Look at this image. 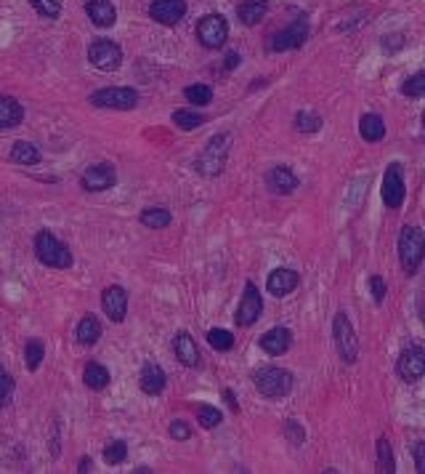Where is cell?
Here are the masks:
<instances>
[{
    "instance_id": "6da1fadb",
    "label": "cell",
    "mask_w": 425,
    "mask_h": 474,
    "mask_svg": "<svg viewBox=\"0 0 425 474\" xmlns=\"http://www.w3.org/2000/svg\"><path fill=\"white\" fill-rule=\"evenodd\" d=\"M35 254L37 259L43 261L45 266H51V269H66V266H72V254H69V248H66L62 240H56L51 232H37V237H35Z\"/></svg>"
},
{
    "instance_id": "7a4b0ae2",
    "label": "cell",
    "mask_w": 425,
    "mask_h": 474,
    "mask_svg": "<svg viewBox=\"0 0 425 474\" xmlns=\"http://www.w3.org/2000/svg\"><path fill=\"white\" fill-rule=\"evenodd\" d=\"M399 256H402L404 272L412 275L425 256V235L423 232L414 230V227H404L402 237H399Z\"/></svg>"
},
{
    "instance_id": "3957f363",
    "label": "cell",
    "mask_w": 425,
    "mask_h": 474,
    "mask_svg": "<svg viewBox=\"0 0 425 474\" xmlns=\"http://www.w3.org/2000/svg\"><path fill=\"white\" fill-rule=\"evenodd\" d=\"M229 157V136H216L210 139V144L205 147V152L197 157V171L202 176H219Z\"/></svg>"
},
{
    "instance_id": "277c9868",
    "label": "cell",
    "mask_w": 425,
    "mask_h": 474,
    "mask_svg": "<svg viewBox=\"0 0 425 474\" xmlns=\"http://www.w3.org/2000/svg\"><path fill=\"white\" fill-rule=\"evenodd\" d=\"M255 386L263 397H284L293 389V376L282 368H263L255 373Z\"/></svg>"
},
{
    "instance_id": "5b68a950",
    "label": "cell",
    "mask_w": 425,
    "mask_h": 474,
    "mask_svg": "<svg viewBox=\"0 0 425 474\" xmlns=\"http://www.w3.org/2000/svg\"><path fill=\"white\" fill-rule=\"evenodd\" d=\"M197 38L205 48H221L229 38V24L221 13H207L197 22Z\"/></svg>"
},
{
    "instance_id": "8992f818",
    "label": "cell",
    "mask_w": 425,
    "mask_h": 474,
    "mask_svg": "<svg viewBox=\"0 0 425 474\" xmlns=\"http://www.w3.org/2000/svg\"><path fill=\"white\" fill-rule=\"evenodd\" d=\"M88 62L101 69V72H115L117 67L122 64V51L117 43H112V40H93L91 48H88Z\"/></svg>"
},
{
    "instance_id": "52a82bcc",
    "label": "cell",
    "mask_w": 425,
    "mask_h": 474,
    "mask_svg": "<svg viewBox=\"0 0 425 474\" xmlns=\"http://www.w3.org/2000/svg\"><path fill=\"white\" fill-rule=\"evenodd\" d=\"M91 104L107 110H133L139 104V94L133 89H104L91 96Z\"/></svg>"
},
{
    "instance_id": "ba28073f",
    "label": "cell",
    "mask_w": 425,
    "mask_h": 474,
    "mask_svg": "<svg viewBox=\"0 0 425 474\" xmlns=\"http://www.w3.org/2000/svg\"><path fill=\"white\" fill-rule=\"evenodd\" d=\"M115 181H117V174H115V168L110 163H93V166H88L83 171V179H80V184H83L86 192H104Z\"/></svg>"
},
{
    "instance_id": "9c48e42d",
    "label": "cell",
    "mask_w": 425,
    "mask_h": 474,
    "mask_svg": "<svg viewBox=\"0 0 425 474\" xmlns=\"http://www.w3.org/2000/svg\"><path fill=\"white\" fill-rule=\"evenodd\" d=\"M335 342H338V352L346 363H356V354H359V342L351 331V322L346 315H338L335 317Z\"/></svg>"
},
{
    "instance_id": "30bf717a",
    "label": "cell",
    "mask_w": 425,
    "mask_h": 474,
    "mask_svg": "<svg viewBox=\"0 0 425 474\" xmlns=\"http://www.w3.org/2000/svg\"><path fill=\"white\" fill-rule=\"evenodd\" d=\"M396 368H399V376L407 378V381H417L420 376H425V346L404 349Z\"/></svg>"
},
{
    "instance_id": "8fae6325",
    "label": "cell",
    "mask_w": 425,
    "mask_h": 474,
    "mask_svg": "<svg viewBox=\"0 0 425 474\" xmlns=\"http://www.w3.org/2000/svg\"><path fill=\"white\" fill-rule=\"evenodd\" d=\"M186 13V0H152L149 16L160 24H178Z\"/></svg>"
},
{
    "instance_id": "7c38bea8",
    "label": "cell",
    "mask_w": 425,
    "mask_h": 474,
    "mask_svg": "<svg viewBox=\"0 0 425 474\" xmlns=\"http://www.w3.org/2000/svg\"><path fill=\"white\" fill-rule=\"evenodd\" d=\"M261 309H263V301H261V293H258V288L248 283L245 286V296L240 301V309H237V325H252V322L261 317Z\"/></svg>"
},
{
    "instance_id": "4fadbf2b",
    "label": "cell",
    "mask_w": 425,
    "mask_h": 474,
    "mask_svg": "<svg viewBox=\"0 0 425 474\" xmlns=\"http://www.w3.org/2000/svg\"><path fill=\"white\" fill-rule=\"evenodd\" d=\"M308 38V24L301 19V22H293L287 30L276 33L272 38V51H290V48H301Z\"/></svg>"
},
{
    "instance_id": "5bb4252c",
    "label": "cell",
    "mask_w": 425,
    "mask_h": 474,
    "mask_svg": "<svg viewBox=\"0 0 425 474\" xmlns=\"http://www.w3.org/2000/svg\"><path fill=\"white\" fill-rule=\"evenodd\" d=\"M101 304H104V312H107V317L112 322L125 320V315H128V293H125V288L110 286L104 290V296H101Z\"/></svg>"
},
{
    "instance_id": "9a60e30c",
    "label": "cell",
    "mask_w": 425,
    "mask_h": 474,
    "mask_svg": "<svg viewBox=\"0 0 425 474\" xmlns=\"http://www.w3.org/2000/svg\"><path fill=\"white\" fill-rule=\"evenodd\" d=\"M399 171H402V168L393 163V166H388L385 179H383V203H385L388 208H399L404 203V181Z\"/></svg>"
},
{
    "instance_id": "2e32d148",
    "label": "cell",
    "mask_w": 425,
    "mask_h": 474,
    "mask_svg": "<svg viewBox=\"0 0 425 474\" xmlns=\"http://www.w3.org/2000/svg\"><path fill=\"white\" fill-rule=\"evenodd\" d=\"M139 386H141L144 395L157 397L165 389V371L157 363H146L141 368V376H139Z\"/></svg>"
},
{
    "instance_id": "e0dca14e",
    "label": "cell",
    "mask_w": 425,
    "mask_h": 474,
    "mask_svg": "<svg viewBox=\"0 0 425 474\" xmlns=\"http://www.w3.org/2000/svg\"><path fill=\"white\" fill-rule=\"evenodd\" d=\"M22 120H24V107L22 104L13 99V96L0 94V131L16 128Z\"/></svg>"
},
{
    "instance_id": "ac0fdd59",
    "label": "cell",
    "mask_w": 425,
    "mask_h": 474,
    "mask_svg": "<svg viewBox=\"0 0 425 474\" xmlns=\"http://www.w3.org/2000/svg\"><path fill=\"white\" fill-rule=\"evenodd\" d=\"M290 342H293V336H290L287 328H272V331H266L261 336V349L266 354L276 357V354H284L290 349Z\"/></svg>"
},
{
    "instance_id": "d6986e66",
    "label": "cell",
    "mask_w": 425,
    "mask_h": 474,
    "mask_svg": "<svg viewBox=\"0 0 425 474\" xmlns=\"http://www.w3.org/2000/svg\"><path fill=\"white\" fill-rule=\"evenodd\" d=\"M266 286H269L272 296H287V293H293L295 288H298V275H295L293 269H274Z\"/></svg>"
},
{
    "instance_id": "ffe728a7",
    "label": "cell",
    "mask_w": 425,
    "mask_h": 474,
    "mask_svg": "<svg viewBox=\"0 0 425 474\" xmlns=\"http://www.w3.org/2000/svg\"><path fill=\"white\" fill-rule=\"evenodd\" d=\"M86 13H88V19L96 24V27H112L115 19H117L115 6H112L110 0H88Z\"/></svg>"
},
{
    "instance_id": "44dd1931",
    "label": "cell",
    "mask_w": 425,
    "mask_h": 474,
    "mask_svg": "<svg viewBox=\"0 0 425 474\" xmlns=\"http://www.w3.org/2000/svg\"><path fill=\"white\" fill-rule=\"evenodd\" d=\"M266 181H269V187H272L274 192H279V195H287V192H293V189L298 187V176H295L290 168H284V166L269 171Z\"/></svg>"
},
{
    "instance_id": "7402d4cb",
    "label": "cell",
    "mask_w": 425,
    "mask_h": 474,
    "mask_svg": "<svg viewBox=\"0 0 425 474\" xmlns=\"http://www.w3.org/2000/svg\"><path fill=\"white\" fill-rule=\"evenodd\" d=\"M175 357H178V363L186 365V368H194V365L199 363V352H197V346L189 333L181 331L175 336Z\"/></svg>"
},
{
    "instance_id": "603a6c76",
    "label": "cell",
    "mask_w": 425,
    "mask_h": 474,
    "mask_svg": "<svg viewBox=\"0 0 425 474\" xmlns=\"http://www.w3.org/2000/svg\"><path fill=\"white\" fill-rule=\"evenodd\" d=\"M266 3L263 0H245L240 9H237V16H240L242 24H248V27H252V24H258L266 16Z\"/></svg>"
},
{
    "instance_id": "cb8c5ba5",
    "label": "cell",
    "mask_w": 425,
    "mask_h": 474,
    "mask_svg": "<svg viewBox=\"0 0 425 474\" xmlns=\"http://www.w3.org/2000/svg\"><path fill=\"white\" fill-rule=\"evenodd\" d=\"M101 339V322L93 317V315H86L83 320L77 322V342L91 346V344H96Z\"/></svg>"
},
{
    "instance_id": "d4e9b609",
    "label": "cell",
    "mask_w": 425,
    "mask_h": 474,
    "mask_svg": "<svg viewBox=\"0 0 425 474\" xmlns=\"http://www.w3.org/2000/svg\"><path fill=\"white\" fill-rule=\"evenodd\" d=\"M83 381H86L88 389H104L110 384V371L104 368L101 363H88L86 371H83Z\"/></svg>"
},
{
    "instance_id": "484cf974",
    "label": "cell",
    "mask_w": 425,
    "mask_h": 474,
    "mask_svg": "<svg viewBox=\"0 0 425 474\" xmlns=\"http://www.w3.org/2000/svg\"><path fill=\"white\" fill-rule=\"evenodd\" d=\"M11 160L19 166H35V163H40V149L30 142H16L11 147Z\"/></svg>"
},
{
    "instance_id": "4316f807",
    "label": "cell",
    "mask_w": 425,
    "mask_h": 474,
    "mask_svg": "<svg viewBox=\"0 0 425 474\" xmlns=\"http://www.w3.org/2000/svg\"><path fill=\"white\" fill-rule=\"evenodd\" d=\"M359 131H361V139H367V142H380L383 136H385V125L378 115H364L359 123Z\"/></svg>"
},
{
    "instance_id": "83f0119b",
    "label": "cell",
    "mask_w": 425,
    "mask_h": 474,
    "mask_svg": "<svg viewBox=\"0 0 425 474\" xmlns=\"http://www.w3.org/2000/svg\"><path fill=\"white\" fill-rule=\"evenodd\" d=\"M141 224L144 227H149V230H163L170 224V210L165 208H146L141 213Z\"/></svg>"
},
{
    "instance_id": "f1b7e54d",
    "label": "cell",
    "mask_w": 425,
    "mask_h": 474,
    "mask_svg": "<svg viewBox=\"0 0 425 474\" xmlns=\"http://www.w3.org/2000/svg\"><path fill=\"white\" fill-rule=\"evenodd\" d=\"M45 346L40 339H30L27 342V349H24V363H27V371H37L40 363H43Z\"/></svg>"
},
{
    "instance_id": "f546056e",
    "label": "cell",
    "mask_w": 425,
    "mask_h": 474,
    "mask_svg": "<svg viewBox=\"0 0 425 474\" xmlns=\"http://www.w3.org/2000/svg\"><path fill=\"white\" fill-rule=\"evenodd\" d=\"M184 96L192 101V104H197V107H205V104L213 101V89L205 86V83H194V86H189V89L184 91Z\"/></svg>"
},
{
    "instance_id": "4dcf8cb0",
    "label": "cell",
    "mask_w": 425,
    "mask_h": 474,
    "mask_svg": "<svg viewBox=\"0 0 425 474\" xmlns=\"http://www.w3.org/2000/svg\"><path fill=\"white\" fill-rule=\"evenodd\" d=\"M207 342H210V346L216 352H229L231 346H234V336L229 331H223V328H213V331L207 333Z\"/></svg>"
},
{
    "instance_id": "1f68e13d",
    "label": "cell",
    "mask_w": 425,
    "mask_h": 474,
    "mask_svg": "<svg viewBox=\"0 0 425 474\" xmlns=\"http://www.w3.org/2000/svg\"><path fill=\"white\" fill-rule=\"evenodd\" d=\"M125 456H128V445L122 440H115L110 442L107 448H104V461L110 463V466H117V463L125 461Z\"/></svg>"
},
{
    "instance_id": "d6a6232c",
    "label": "cell",
    "mask_w": 425,
    "mask_h": 474,
    "mask_svg": "<svg viewBox=\"0 0 425 474\" xmlns=\"http://www.w3.org/2000/svg\"><path fill=\"white\" fill-rule=\"evenodd\" d=\"M295 125H298V131H303V133H314L322 128V118L319 115H314V112H298V118H295Z\"/></svg>"
},
{
    "instance_id": "836d02e7",
    "label": "cell",
    "mask_w": 425,
    "mask_h": 474,
    "mask_svg": "<svg viewBox=\"0 0 425 474\" xmlns=\"http://www.w3.org/2000/svg\"><path fill=\"white\" fill-rule=\"evenodd\" d=\"M173 123L178 128H184V131H194L202 125V115H197V112H189V110H178L173 115Z\"/></svg>"
},
{
    "instance_id": "e575fe53",
    "label": "cell",
    "mask_w": 425,
    "mask_h": 474,
    "mask_svg": "<svg viewBox=\"0 0 425 474\" xmlns=\"http://www.w3.org/2000/svg\"><path fill=\"white\" fill-rule=\"evenodd\" d=\"M402 94L404 96H423L425 94V69L423 72H417V75H412L409 80H404V86H402Z\"/></svg>"
},
{
    "instance_id": "d590c367",
    "label": "cell",
    "mask_w": 425,
    "mask_h": 474,
    "mask_svg": "<svg viewBox=\"0 0 425 474\" xmlns=\"http://www.w3.org/2000/svg\"><path fill=\"white\" fill-rule=\"evenodd\" d=\"M197 421H199L205 429H216L221 424V410L210 408V405H202V408H197Z\"/></svg>"
},
{
    "instance_id": "8d00e7d4",
    "label": "cell",
    "mask_w": 425,
    "mask_h": 474,
    "mask_svg": "<svg viewBox=\"0 0 425 474\" xmlns=\"http://www.w3.org/2000/svg\"><path fill=\"white\" fill-rule=\"evenodd\" d=\"M378 466H380V472L391 474L393 472V456H391V445L385 440L378 442Z\"/></svg>"
},
{
    "instance_id": "74e56055",
    "label": "cell",
    "mask_w": 425,
    "mask_h": 474,
    "mask_svg": "<svg viewBox=\"0 0 425 474\" xmlns=\"http://www.w3.org/2000/svg\"><path fill=\"white\" fill-rule=\"evenodd\" d=\"M33 6H35V11L43 13V16H48V19L59 16V11H62L59 0H33Z\"/></svg>"
},
{
    "instance_id": "f35d334b",
    "label": "cell",
    "mask_w": 425,
    "mask_h": 474,
    "mask_svg": "<svg viewBox=\"0 0 425 474\" xmlns=\"http://www.w3.org/2000/svg\"><path fill=\"white\" fill-rule=\"evenodd\" d=\"M11 395H13V378L6 373L3 365H0V405H8Z\"/></svg>"
},
{
    "instance_id": "ab89813d",
    "label": "cell",
    "mask_w": 425,
    "mask_h": 474,
    "mask_svg": "<svg viewBox=\"0 0 425 474\" xmlns=\"http://www.w3.org/2000/svg\"><path fill=\"white\" fill-rule=\"evenodd\" d=\"M170 437H173V440H178V442L189 440V437H192L189 424H186V421H173V424H170Z\"/></svg>"
},
{
    "instance_id": "60d3db41",
    "label": "cell",
    "mask_w": 425,
    "mask_h": 474,
    "mask_svg": "<svg viewBox=\"0 0 425 474\" xmlns=\"http://www.w3.org/2000/svg\"><path fill=\"white\" fill-rule=\"evenodd\" d=\"M370 288H372V296H375V301L380 304L383 298H385V283H383V277H372L370 280Z\"/></svg>"
},
{
    "instance_id": "b9f144b4",
    "label": "cell",
    "mask_w": 425,
    "mask_h": 474,
    "mask_svg": "<svg viewBox=\"0 0 425 474\" xmlns=\"http://www.w3.org/2000/svg\"><path fill=\"white\" fill-rule=\"evenodd\" d=\"M287 437L298 445V442H303V431H301V424H287Z\"/></svg>"
},
{
    "instance_id": "7bdbcfd3",
    "label": "cell",
    "mask_w": 425,
    "mask_h": 474,
    "mask_svg": "<svg viewBox=\"0 0 425 474\" xmlns=\"http://www.w3.org/2000/svg\"><path fill=\"white\" fill-rule=\"evenodd\" d=\"M414 463H417V472L425 474V442L414 448Z\"/></svg>"
},
{
    "instance_id": "ee69618b",
    "label": "cell",
    "mask_w": 425,
    "mask_h": 474,
    "mask_svg": "<svg viewBox=\"0 0 425 474\" xmlns=\"http://www.w3.org/2000/svg\"><path fill=\"white\" fill-rule=\"evenodd\" d=\"M223 64H226V69H234V67L240 64V54H229V56H226V62H223Z\"/></svg>"
},
{
    "instance_id": "f6af8a7d",
    "label": "cell",
    "mask_w": 425,
    "mask_h": 474,
    "mask_svg": "<svg viewBox=\"0 0 425 474\" xmlns=\"http://www.w3.org/2000/svg\"><path fill=\"white\" fill-rule=\"evenodd\" d=\"M223 400H226V402H229V405H231V410L240 408V405H237V400H234V395H231V392H223Z\"/></svg>"
},
{
    "instance_id": "bcb514c9",
    "label": "cell",
    "mask_w": 425,
    "mask_h": 474,
    "mask_svg": "<svg viewBox=\"0 0 425 474\" xmlns=\"http://www.w3.org/2000/svg\"><path fill=\"white\" fill-rule=\"evenodd\" d=\"M420 317H423V322H425V296H423V301H420Z\"/></svg>"
},
{
    "instance_id": "7dc6e473",
    "label": "cell",
    "mask_w": 425,
    "mask_h": 474,
    "mask_svg": "<svg viewBox=\"0 0 425 474\" xmlns=\"http://www.w3.org/2000/svg\"><path fill=\"white\" fill-rule=\"evenodd\" d=\"M423 125H425V112H423Z\"/></svg>"
}]
</instances>
